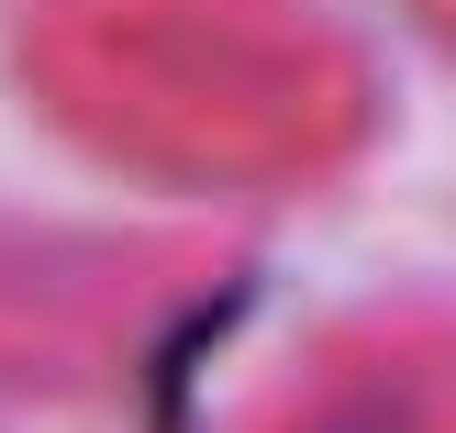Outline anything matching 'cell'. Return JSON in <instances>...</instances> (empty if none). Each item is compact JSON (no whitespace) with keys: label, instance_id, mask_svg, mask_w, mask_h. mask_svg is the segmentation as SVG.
I'll list each match as a JSON object with an SVG mask.
<instances>
[{"label":"cell","instance_id":"obj_1","mask_svg":"<svg viewBox=\"0 0 456 433\" xmlns=\"http://www.w3.org/2000/svg\"><path fill=\"white\" fill-rule=\"evenodd\" d=\"M12 78L156 178H301L356 133V67L301 0H22Z\"/></svg>","mask_w":456,"mask_h":433},{"label":"cell","instance_id":"obj_2","mask_svg":"<svg viewBox=\"0 0 456 433\" xmlns=\"http://www.w3.org/2000/svg\"><path fill=\"white\" fill-rule=\"evenodd\" d=\"M212 256L156 234L0 212V378L12 389H123L145 378L212 301Z\"/></svg>","mask_w":456,"mask_h":433},{"label":"cell","instance_id":"obj_3","mask_svg":"<svg viewBox=\"0 0 456 433\" xmlns=\"http://www.w3.org/2000/svg\"><path fill=\"white\" fill-rule=\"evenodd\" d=\"M245 433H456V356L412 333H346L245 412Z\"/></svg>","mask_w":456,"mask_h":433}]
</instances>
